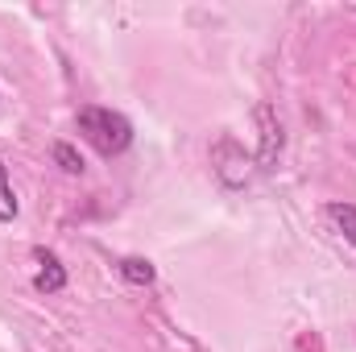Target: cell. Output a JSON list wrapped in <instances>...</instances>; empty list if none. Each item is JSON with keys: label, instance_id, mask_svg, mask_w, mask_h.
I'll list each match as a JSON object with an SVG mask.
<instances>
[{"label": "cell", "instance_id": "obj_1", "mask_svg": "<svg viewBox=\"0 0 356 352\" xmlns=\"http://www.w3.org/2000/svg\"><path fill=\"white\" fill-rule=\"evenodd\" d=\"M75 125H79L83 141H88L99 158H116V154H124V150L133 145V125H129V116H120V112H112V108H95V104H91V108H79Z\"/></svg>", "mask_w": 356, "mask_h": 352}, {"label": "cell", "instance_id": "obj_2", "mask_svg": "<svg viewBox=\"0 0 356 352\" xmlns=\"http://www.w3.org/2000/svg\"><path fill=\"white\" fill-rule=\"evenodd\" d=\"M257 125H261V154H257V162H261V170H269L277 162V154H282V125H277L269 104H257Z\"/></svg>", "mask_w": 356, "mask_h": 352}, {"label": "cell", "instance_id": "obj_3", "mask_svg": "<svg viewBox=\"0 0 356 352\" xmlns=\"http://www.w3.org/2000/svg\"><path fill=\"white\" fill-rule=\"evenodd\" d=\"M33 262H38L33 286H38L42 294H58V290H67V269H63V262H58L54 253H46V249H33Z\"/></svg>", "mask_w": 356, "mask_h": 352}, {"label": "cell", "instance_id": "obj_4", "mask_svg": "<svg viewBox=\"0 0 356 352\" xmlns=\"http://www.w3.org/2000/svg\"><path fill=\"white\" fill-rule=\"evenodd\" d=\"M116 273H120L129 286H149V282L158 278V269L145 262V257H120V262H116Z\"/></svg>", "mask_w": 356, "mask_h": 352}, {"label": "cell", "instance_id": "obj_5", "mask_svg": "<svg viewBox=\"0 0 356 352\" xmlns=\"http://www.w3.org/2000/svg\"><path fill=\"white\" fill-rule=\"evenodd\" d=\"M327 220L340 228V237L348 245H356V207L353 203H327Z\"/></svg>", "mask_w": 356, "mask_h": 352}, {"label": "cell", "instance_id": "obj_6", "mask_svg": "<svg viewBox=\"0 0 356 352\" xmlns=\"http://www.w3.org/2000/svg\"><path fill=\"white\" fill-rule=\"evenodd\" d=\"M17 220V195H13V182H8V170H4V158H0V224Z\"/></svg>", "mask_w": 356, "mask_h": 352}, {"label": "cell", "instance_id": "obj_7", "mask_svg": "<svg viewBox=\"0 0 356 352\" xmlns=\"http://www.w3.org/2000/svg\"><path fill=\"white\" fill-rule=\"evenodd\" d=\"M54 162H58V170H63V175H83V158H79V150H75V145H67V141H58V145H54Z\"/></svg>", "mask_w": 356, "mask_h": 352}]
</instances>
